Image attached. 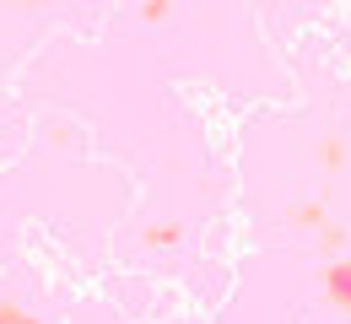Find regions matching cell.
<instances>
[{
  "mask_svg": "<svg viewBox=\"0 0 351 324\" xmlns=\"http://www.w3.org/2000/svg\"><path fill=\"white\" fill-rule=\"evenodd\" d=\"M313 162H319L324 173H341V168H346V140L335 136V130H324V136L313 140Z\"/></svg>",
  "mask_w": 351,
  "mask_h": 324,
  "instance_id": "cell-3",
  "label": "cell"
},
{
  "mask_svg": "<svg viewBox=\"0 0 351 324\" xmlns=\"http://www.w3.org/2000/svg\"><path fill=\"white\" fill-rule=\"evenodd\" d=\"M178 243H184L178 222H146L141 227V249H178Z\"/></svg>",
  "mask_w": 351,
  "mask_h": 324,
  "instance_id": "cell-4",
  "label": "cell"
},
{
  "mask_svg": "<svg viewBox=\"0 0 351 324\" xmlns=\"http://www.w3.org/2000/svg\"><path fill=\"white\" fill-rule=\"evenodd\" d=\"M341 249H346V232L335 227V222L319 227V254H324V260H341Z\"/></svg>",
  "mask_w": 351,
  "mask_h": 324,
  "instance_id": "cell-6",
  "label": "cell"
},
{
  "mask_svg": "<svg viewBox=\"0 0 351 324\" xmlns=\"http://www.w3.org/2000/svg\"><path fill=\"white\" fill-rule=\"evenodd\" d=\"M287 222H292V227L298 232H319V227H330V216H324V200H313V195H308V200H292V205H287Z\"/></svg>",
  "mask_w": 351,
  "mask_h": 324,
  "instance_id": "cell-2",
  "label": "cell"
},
{
  "mask_svg": "<svg viewBox=\"0 0 351 324\" xmlns=\"http://www.w3.org/2000/svg\"><path fill=\"white\" fill-rule=\"evenodd\" d=\"M319 286H324V297H330L335 308H346V314H351V260H324Z\"/></svg>",
  "mask_w": 351,
  "mask_h": 324,
  "instance_id": "cell-1",
  "label": "cell"
},
{
  "mask_svg": "<svg viewBox=\"0 0 351 324\" xmlns=\"http://www.w3.org/2000/svg\"><path fill=\"white\" fill-rule=\"evenodd\" d=\"M0 324H44L27 303H11V297H0Z\"/></svg>",
  "mask_w": 351,
  "mask_h": 324,
  "instance_id": "cell-5",
  "label": "cell"
},
{
  "mask_svg": "<svg viewBox=\"0 0 351 324\" xmlns=\"http://www.w3.org/2000/svg\"><path fill=\"white\" fill-rule=\"evenodd\" d=\"M168 16H173L168 0H146V5H141V22H146V27H157V22H168Z\"/></svg>",
  "mask_w": 351,
  "mask_h": 324,
  "instance_id": "cell-7",
  "label": "cell"
}]
</instances>
